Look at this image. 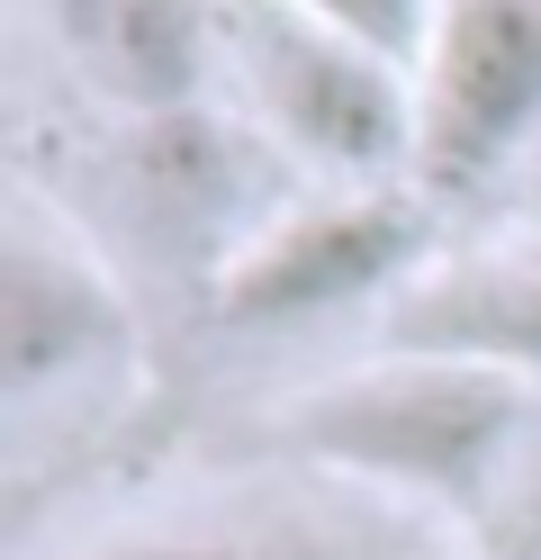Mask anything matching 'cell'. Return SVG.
Returning <instances> with one entry per match:
<instances>
[{"instance_id":"obj_1","label":"cell","mask_w":541,"mask_h":560,"mask_svg":"<svg viewBox=\"0 0 541 560\" xmlns=\"http://www.w3.org/2000/svg\"><path fill=\"white\" fill-rule=\"evenodd\" d=\"M289 199H307L298 172L235 109L199 100V109H163V118H91L82 190H63L55 208L108 254L127 290L136 271H154V280H190L208 299Z\"/></svg>"},{"instance_id":"obj_2","label":"cell","mask_w":541,"mask_h":560,"mask_svg":"<svg viewBox=\"0 0 541 560\" xmlns=\"http://www.w3.org/2000/svg\"><path fill=\"white\" fill-rule=\"evenodd\" d=\"M532 425L541 407L524 380L433 362V353H379L343 380H316L307 398H289L280 452L433 515H496Z\"/></svg>"},{"instance_id":"obj_3","label":"cell","mask_w":541,"mask_h":560,"mask_svg":"<svg viewBox=\"0 0 541 560\" xmlns=\"http://www.w3.org/2000/svg\"><path fill=\"white\" fill-rule=\"evenodd\" d=\"M216 91L307 190H415V63L298 0H216Z\"/></svg>"},{"instance_id":"obj_4","label":"cell","mask_w":541,"mask_h":560,"mask_svg":"<svg viewBox=\"0 0 541 560\" xmlns=\"http://www.w3.org/2000/svg\"><path fill=\"white\" fill-rule=\"evenodd\" d=\"M144 371V317L108 254L63 208L19 182L0 226V416L10 452L36 462L46 443L108 425V407Z\"/></svg>"},{"instance_id":"obj_5","label":"cell","mask_w":541,"mask_h":560,"mask_svg":"<svg viewBox=\"0 0 541 560\" xmlns=\"http://www.w3.org/2000/svg\"><path fill=\"white\" fill-rule=\"evenodd\" d=\"M433 262V199L415 190H307L226 262V280L199 299L216 335L280 343L334 317L407 299V280Z\"/></svg>"},{"instance_id":"obj_6","label":"cell","mask_w":541,"mask_h":560,"mask_svg":"<svg viewBox=\"0 0 541 560\" xmlns=\"http://www.w3.org/2000/svg\"><path fill=\"white\" fill-rule=\"evenodd\" d=\"M541 145V0H443L415 55V199L469 208Z\"/></svg>"},{"instance_id":"obj_7","label":"cell","mask_w":541,"mask_h":560,"mask_svg":"<svg viewBox=\"0 0 541 560\" xmlns=\"http://www.w3.org/2000/svg\"><path fill=\"white\" fill-rule=\"evenodd\" d=\"M91 118H163L216 91V0H36Z\"/></svg>"},{"instance_id":"obj_8","label":"cell","mask_w":541,"mask_h":560,"mask_svg":"<svg viewBox=\"0 0 541 560\" xmlns=\"http://www.w3.org/2000/svg\"><path fill=\"white\" fill-rule=\"evenodd\" d=\"M379 353H433L541 389V235L433 254L379 317Z\"/></svg>"},{"instance_id":"obj_9","label":"cell","mask_w":541,"mask_h":560,"mask_svg":"<svg viewBox=\"0 0 541 560\" xmlns=\"http://www.w3.org/2000/svg\"><path fill=\"white\" fill-rule=\"evenodd\" d=\"M82 560H361L343 534L325 524H262V515H235V524H154V534H127V542H99Z\"/></svg>"},{"instance_id":"obj_10","label":"cell","mask_w":541,"mask_h":560,"mask_svg":"<svg viewBox=\"0 0 541 560\" xmlns=\"http://www.w3.org/2000/svg\"><path fill=\"white\" fill-rule=\"evenodd\" d=\"M298 10L352 27V37H371V46L397 55V63H415L424 37H433V10H443V0H298Z\"/></svg>"}]
</instances>
